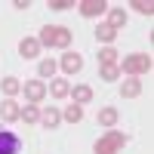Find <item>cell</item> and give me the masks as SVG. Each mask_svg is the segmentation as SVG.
Segmentation results:
<instances>
[{
    "mask_svg": "<svg viewBox=\"0 0 154 154\" xmlns=\"http://www.w3.org/2000/svg\"><path fill=\"white\" fill-rule=\"evenodd\" d=\"M37 43H40V46H62V49H65L71 43V31L62 28V25H46V28L40 31V37H37Z\"/></svg>",
    "mask_w": 154,
    "mask_h": 154,
    "instance_id": "cell-1",
    "label": "cell"
},
{
    "mask_svg": "<svg viewBox=\"0 0 154 154\" xmlns=\"http://www.w3.org/2000/svg\"><path fill=\"white\" fill-rule=\"evenodd\" d=\"M123 145H126V136H123L120 130H111V133H105V136L96 142V154H117Z\"/></svg>",
    "mask_w": 154,
    "mask_h": 154,
    "instance_id": "cell-2",
    "label": "cell"
},
{
    "mask_svg": "<svg viewBox=\"0 0 154 154\" xmlns=\"http://www.w3.org/2000/svg\"><path fill=\"white\" fill-rule=\"evenodd\" d=\"M120 71L130 74V77H136V74H148V71H151V56H145V53H133V56H126L123 65H120Z\"/></svg>",
    "mask_w": 154,
    "mask_h": 154,
    "instance_id": "cell-3",
    "label": "cell"
},
{
    "mask_svg": "<svg viewBox=\"0 0 154 154\" xmlns=\"http://www.w3.org/2000/svg\"><path fill=\"white\" fill-rule=\"evenodd\" d=\"M22 151V139L9 130H0V154H19Z\"/></svg>",
    "mask_w": 154,
    "mask_h": 154,
    "instance_id": "cell-4",
    "label": "cell"
},
{
    "mask_svg": "<svg viewBox=\"0 0 154 154\" xmlns=\"http://www.w3.org/2000/svg\"><path fill=\"white\" fill-rule=\"evenodd\" d=\"M25 99H28V102H40L43 96H46V83L43 80H25Z\"/></svg>",
    "mask_w": 154,
    "mask_h": 154,
    "instance_id": "cell-5",
    "label": "cell"
},
{
    "mask_svg": "<svg viewBox=\"0 0 154 154\" xmlns=\"http://www.w3.org/2000/svg\"><path fill=\"white\" fill-rule=\"evenodd\" d=\"M77 6H80V12H83L86 19H96V16H102V12L108 9V3H105V0H80Z\"/></svg>",
    "mask_w": 154,
    "mask_h": 154,
    "instance_id": "cell-6",
    "label": "cell"
},
{
    "mask_svg": "<svg viewBox=\"0 0 154 154\" xmlns=\"http://www.w3.org/2000/svg\"><path fill=\"white\" fill-rule=\"evenodd\" d=\"M19 114H22V108H19V102H16V99H6V102H0V120L12 123V120H19Z\"/></svg>",
    "mask_w": 154,
    "mask_h": 154,
    "instance_id": "cell-7",
    "label": "cell"
},
{
    "mask_svg": "<svg viewBox=\"0 0 154 154\" xmlns=\"http://www.w3.org/2000/svg\"><path fill=\"white\" fill-rule=\"evenodd\" d=\"M80 68H83V59L77 53H65V56H62V71H65V74H77Z\"/></svg>",
    "mask_w": 154,
    "mask_h": 154,
    "instance_id": "cell-8",
    "label": "cell"
},
{
    "mask_svg": "<svg viewBox=\"0 0 154 154\" xmlns=\"http://www.w3.org/2000/svg\"><path fill=\"white\" fill-rule=\"evenodd\" d=\"M19 56H25V59H37V56H40V43H37L34 37H25V40L19 43Z\"/></svg>",
    "mask_w": 154,
    "mask_h": 154,
    "instance_id": "cell-9",
    "label": "cell"
},
{
    "mask_svg": "<svg viewBox=\"0 0 154 154\" xmlns=\"http://www.w3.org/2000/svg\"><path fill=\"white\" fill-rule=\"evenodd\" d=\"M59 120H62V114H59V111H56L53 105L40 111V123L46 126V130H56V126H59Z\"/></svg>",
    "mask_w": 154,
    "mask_h": 154,
    "instance_id": "cell-10",
    "label": "cell"
},
{
    "mask_svg": "<svg viewBox=\"0 0 154 154\" xmlns=\"http://www.w3.org/2000/svg\"><path fill=\"white\" fill-rule=\"evenodd\" d=\"M120 93H123V99H136L139 93H142V80H136V77H130V80H123Z\"/></svg>",
    "mask_w": 154,
    "mask_h": 154,
    "instance_id": "cell-11",
    "label": "cell"
},
{
    "mask_svg": "<svg viewBox=\"0 0 154 154\" xmlns=\"http://www.w3.org/2000/svg\"><path fill=\"white\" fill-rule=\"evenodd\" d=\"M71 96H74V105H86V102L93 99V89L80 83V86H74V89H71Z\"/></svg>",
    "mask_w": 154,
    "mask_h": 154,
    "instance_id": "cell-12",
    "label": "cell"
},
{
    "mask_svg": "<svg viewBox=\"0 0 154 154\" xmlns=\"http://www.w3.org/2000/svg\"><path fill=\"white\" fill-rule=\"evenodd\" d=\"M96 37H99V40H102V43H111V40H114V37H117V31H114V28H111V25H108V22H102V25H99V28H96Z\"/></svg>",
    "mask_w": 154,
    "mask_h": 154,
    "instance_id": "cell-13",
    "label": "cell"
},
{
    "mask_svg": "<svg viewBox=\"0 0 154 154\" xmlns=\"http://www.w3.org/2000/svg\"><path fill=\"white\" fill-rule=\"evenodd\" d=\"M108 25H111L114 31L123 28V25H126V12H123V9H111V12H108Z\"/></svg>",
    "mask_w": 154,
    "mask_h": 154,
    "instance_id": "cell-14",
    "label": "cell"
},
{
    "mask_svg": "<svg viewBox=\"0 0 154 154\" xmlns=\"http://www.w3.org/2000/svg\"><path fill=\"white\" fill-rule=\"evenodd\" d=\"M49 93H53L56 99H65L71 93V86H68V80H53V83H49Z\"/></svg>",
    "mask_w": 154,
    "mask_h": 154,
    "instance_id": "cell-15",
    "label": "cell"
},
{
    "mask_svg": "<svg viewBox=\"0 0 154 154\" xmlns=\"http://www.w3.org/2000/svg\"><path fill=\"white\" fill-rule=\"evenodd\" d=\"M19 117H22L25 123H37V120H40V111H37V105H25Z\"/></svg>",
    "mask_w": 154,
    "mask_h": 154,
    "instance_id": "cell-16",
    "label": "cell"
},
{
    "mask_svg": "<svg viewBox=\"0 0 154 154\" xmlns=\"http://www.w3.org/2000/svg\"><path fill=\"white\" fill-rule=\"evenodd\" d=\"M99 123L102 126H114V123H117V111H114V108H102L99 111Z\"/></svg>",
    "mask_w": 154,
    "mask_h": 154,
    "instance_id": "cell-17",
    "label": "cell"
},
{
    "mask_svg": "<svg viewBox=\"0 0 154 154\" xmlns=\"http://www.w3.org/2000/svg\"><path fill=\"white\" fill-rule=\"evenodd\" d=\"M62 117H65L68 123H77V120L83 117V108H80V105H68V108H65V114H62Z\"/></svg>",
    "mask_w": 154,
    "mask_h": 154,
    "instance_id": "cell-18",
    "label": "cell"
},
{
    "mask_svg": "<svg viewBox=\"0 0 154 154\" xmlns=\"http://www.w3.org/2000/svg\"><path fill=\"white\" fill-rule=\"evenodd\" d=\"M99 62H102V65H114V62H117V49H114V46H105V49L99 53Z\"/></svg>",
    "mask_w": 154,
    "mask_h": 154,
    "instance_id": "cell-19",
    "label": "cell"
},
{
    "mask_svg": "<svg viewBox=\"0 0 154 154\" xmlns=\"http://www.w3.org/2000/svg\"><path fill=\"white\" fill-rule=\"evenodd\" d=\"M0 86H3V93H6L9 99H12V96H16V93H19V89H22V83L16 80V77H6V80H3V83H0Z\"/></svg>",
    "mask_w": 154,
    "mask_h": 154,
    "instance_id": "cell-20",
    "label": "cell"
},
{
    "mask_svg": "<svg viewBox=\"0 0 154 154\" xmlns=\"http://www.w3.org/2000/svg\"><path fill=\"white\" fill-rule=\"evenodd\" d=\"M37 74H40V77H53L56 74V62L53 59H43L40 65H37Z\"/></svg>",
    "mask_w": 154,
    "mask_h": 154,
    "instance_id": "cell-21",
    "label": "cell"
},
{
    "mask_svg": "<svg viewBox=\"0 0 154 154\" xmlns=\"http://www.w3.org/2000/svg\"><path fill=\"white\" fill-rule=\"evenodd\" d=\"M136 12H142V16H151V12H154V3H151V0H133V3H130Z\"/></svg>",
    "mask_w": 154,
    "mask_h": 154,
    "instance_id": "cell-22",
    "label": "cell"
},
{
    "mask_svg": "<svg viewBox=\"0 0 154 154\" xmlns=\"http://www.w3.org/2000/svg\"><path fill=\"white\" fill-rule=\"evenodd\" d=\"M117 77H120L117 65H102V80H117Z\"/></svg>",
    "mask_w": 154,
    "mask_h": 154,
    "instance_id": "cell-23",
    "label": "cell"
},
{
    "mask_svg": "<svg viewBox=\"0 0 154 154\" xmlns=\"http://www.w3.org/2000/svg\"><path fill=\"white\" fill-rule=\"evenodd\" d=\"M68 6H74V0H49V9H68Z\"/></svg>",
    "mask_w": 154,
    "mask_h": 154,
    "instance_id": "cell-24",
    "label": "cell"
}]
</instances>
